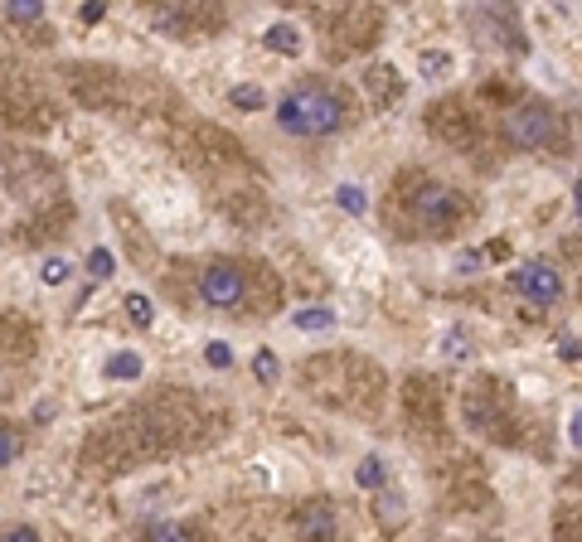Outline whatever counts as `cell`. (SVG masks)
Listing matches in <instances>:
<instances>
[{
    "label": "cell",
    "instance_id": "obj_15",
    "mask_svg": "<svg viewBox=\"0 0 582 542\" xmlns=\"http://www.w3.org/2000/svg\"><path fill=\"white\" fill-rule=\"evenodd\" d=\"M335 209L350 213V219H364L369 213V195L360 185H335Z\"/></svg>",
    "mask_w": 582,
    "mask_h": 542
},
{
    "label": "cell",
    "instance_id": "obj_7",
    "mask_svg": "<svg viewBox=\"0 0 582 542\" xmlns=\"http://www.w3.org/2000/svg\"><path fill=\"white\" fill-rule=\"evenodd\" d=\"M335 528H340V514L330 499H311L296 514V542H335Z\"/></svg>",
    "mask_w": 582,
    "mask_h": 542
},
{
    "label": "cell",
    "instance_id": "obj_25",
    "mask_svg": "<svg viewBox=\"0 0 582 542\" xmlns=\"http://www.w3.org/2000/svg\"><path fill=\"white\" fill-rule=\"evenodd\" d=\"M456 276H476V271L480 267H486V257H480V252H456Z\"/></svg>",
    "mask_w": 582,
    "mask_h": 542
},
{
    "label": "cell",
    "instance_id": "obj_3",
    "mask_svg": "<svg viewBox=\"0 0 582 542\" xmlns=\"http://www.w3.org/2000/svg\"><path fill=\"white\" fill-rule=\"evenodd\" d=\"M199 301L214 305V310H238L248 301V276L233 262H209L199 271Z\"/></svg>",
    "mask_w": 582,
    "mask_h": 542
},
{
    "label": "cell",
    "instance_id": "obj_4",
    "mask_svg": "<svg viewBox=\"0 0 582 542\" xmlns=\"http://www.w3.org/2000/svg\"><path fill=\"white\" fill-rule=\"evenodd\" d=\"M466 30L476 34L480 49H500V54H520L524 39H520V25H514L510 10H466Z\"/></svg>",
    "mask_w": 582,
    "mask_h": 542
},
{
    "label": "cell",
    "instance_id": "obj_23",
    "mask_svg": "<svg viewBox=\"0 0 582 542\" xmlns=\"http://www.w3.org/2000/svg\"><path fill=\"white\" fill-rule=\"evenodd\" d=\"M88 271H93V281H112V271H117L112 247H93V252H88Z\"/></svg>",
    "mask_w": 582,
    "mask_h": 542
},
{
    "label": "cell",
    "instance_id": "obj_28",
    "mask_svg": "<svg viewBox=\"0 0 582 542\" xmlns=\"http://www.w3.org/2000/svg\"><path fill=\"white\" fill-rule=\"evenodd\" d=\"M558 354L573 364V358H578V334H563V339H558Z\"/></svg>",
    "mask_w": 582,
    "mask_h": 542
},
{
    "label": "cell",
    "instance_id": "obj_2",
    "mask_svg": "<svg viewBox=\"0 0 582 542\" xmlns=\"http://www.w3.org/2000/svg\"><path fill=\"white\" fill-rule=\"evenodd\" d=\"M505 136L520 151H544V145H554L558 136V117L544 107V102H524V107H514L505 117Z\"/></svg>",
    "mask_w": 582,
    "mask_h": 542
},
{
    "label": "cell",
    "instance_id": "obj_18",
    "mask_svg": "<svg viewBox=\"0 0 582 542\" xmlns=\"http://www.w3.org/2000/svg\"><path fill=\"white\" fill-rule=\"evenodd\" d=\"M39 281H44V286H69V281H73V262H69V257H44V262H39Z\"/></svg>",
    "mask_w": 582,
    "mask_h": 542
},
{
    "label": "cell",
    "instance_id": "obj_8",
    "mask_svg": "<svg viewBox=\"0 0 582 542\" xmlns=\"http://www.w3.org/2000/svg\"><path fill=\"white\" fill-rule=\"evenodd\" d=\"M263 44L272 54H282V59H296V54L306 49V34H301V25H291V20H272V25L263 30Z\"/></svg>",
    "mask_w": 582,
    "mask_h": 542
},
{
    "label": "cell",
    "instance_id": "obj_21",
    "mask_svg": "<svg viewBox=\"0 0 582 542\" xmlns=\"http://www.w3.org/2000/svg\"><path fill=\"white\" fill-rule=\"evenodd\" d=\"M146 542H195L185 523H175V518H165V523H151L146 528Z\"/></svg>",
    "mask_w": 582,
    "mask_h": 542
},
{
    "label": "cell",
    "instance_id": "obj_12",
    "mask_svg": "<svg viewBox=\"0 0 582 542\" xmlns=\"http://www.w3.org/2000/svg\"><path fill=\"white\" fill-rule=\"evenodd\" d=\"M354 484L360 490H388V466H384V456H364L360 466H354Z\"/></svg>",
    "mask_w": 582,
    "mask_h": 542
},
{
    "label": "cell",
    "instance_id": "obj_22",
    "mask_svg": "<svg viewBox=\"0 0 582 542\" xmlns=\"http://www.w3.org/2000/svg\"><path fill=\"white\" fill-rule=\"evenodd\" d=\"M127 315L146 330V325H155V301L146 296V291H131V296H127Z\"/></svg>",
    "mask_w": 582,
    "mask_h": 542
},
{
    "label": "cell",
    "instance_id": "obj_16",
    "mask_svg": "<svg viewBox=\"0 0 582 542\" xmlns=\"http://www.w3.org/2000/svg\"><path fill=\"white\" fill-rule=\"evenodd\" d=\"M442 354H446V358H456V364H462V358H472V354H476V339H472V330L452 325V330L442 334Z\"/></svg>",
    "mask_w": 582,
    "mask_h": 542
},
{
    "label": "cell",
    "instance_id": "obj_27",
    "mask_svg": "<svg viewBox=\"0 0 582 542\" xmlns=\"http://www.w3.org/2000/svg\"><path fill=\"white\" fill-rule=\"evenodd\" d=\"M103 15H107V5H97V0H88V5L78 10V20H83V25H97Z\"/></svg>",
    "mask_w": 582,
    "mask_h": 542
},
{
    "label": "cell",
    "instance_id": "obj_9",
    "mask_svg": "<svg viewBox=\"0 0 582 542\" xmlns=\"http://www.w3.org/2000/svg\"><path fill=\"white\" fill-rule=\"evenodd\" d=\"M146 373V358L137 354V349H112L107 364H103V378L107 382H137Z\"/></svg>",
    "mask_w": 582,
    "mask_h": 542
},
{
    "label": "cell",
    "instance_id": "obj_13",
    "mask_svg": "<svg viewBox=\"0 0 582 542\" xmlns=\"http://www.w3.org/2000/svg\"><path fill=\"white\" fill-rule=\"evenodd\" d=\"M20 456H25V432L15 422H0V470L20 466Z\"/></svg>",
    "mask_w": 582,
    "mask_h": 542
},
{
    "label": "cell",
    "instance_id": "obj_1",
    "mask_svg": "<svg viewBox=\"0 0 582 542\" xmlns=\"http://www.w3.org/2000/svg\"><path fill=\"white\" fill-rule=\"evenodd\" d=\"M277 127L296 141H316V136H330L345 127V93L330 87L326 78H306L291 93H282L277 102Z\"/></svg>",
    "mask_w": 582,
    "mask_h": 542
},
{
    "label": "cell",
    "instance_id": "obj_19",
    "mask_svg": "<svg viewBox=\"0 0 582 542\" xmlns=\"http://www.w3.org/2000/svg\"><path fill=\"white\" fill-rule=\"evenodd\" d=\"M5 20H15V25H35V20H44V0H5Z\"/></svg>",
    "mask_w": 582,
    "mask_h": 542
},
{
    "label": "cell",
    "instance_id": "obj_14",
    "mask_svg": "<svg viewBox=\"0 0 582 542\" xmlns=\"http://www.w3.org/2000/svg\"><path fill=\"white\" fill-rule=\"evenodd\" d=\"M253 378L263 382V388H277V378H282V358H277V349H257V354H253Z\"/></svg>",
    "mask_w": 582,
    "mask_h": 542
},
{
    "label": "cell",
    "instance_id": "obj_20",
    "mask_svg": "<svg viewBox=\"0 0 582 542\" xmlns=\"http://www.w3.org/2000/svg\"><path fill=\"white\" fill-rule=\"evenodd\" d=\"M379 518H384V528H398L403 518H408V508H403V494L398 490H379Z\"/></svg>",
    "mask_w": 582,
    "mask_h": 542
},
{
    "label": "cell",
    "instance_id": "obj_6",
    "mask_svg": "<svg viewBox=\"0 0 582 542\" xmlns=\"http://www.w3.org/2000/svg\"><path fill=\"white\" fill-rule=\"evenodd\" d=\"M408 209H412V223H418V228L446 233L456 223V213H462V203H456V195L446 185H422Z\"/></svg>",
    "mask_w": 582,
    "mask_h": 542
},
{
    "label": "cell",
    "instance_id": "obj_24",
    "mask_svg": "<svg viewBox=\"0 0 582 542\" xmlns=\"http://www.w3.org/2000/svg\"><path fill=\"white\" fill-rule=\"evenodd\" d=\"M205 364L209 368H233V344H229V339H209V344H205Z\"/></svg>",
    "mask_w": 582,
    "mask_h": 542
},
{
    "label": "cell",
    "instance_id": "obj_5",
    "mask_svg": "<svg viewBox=\"0 0 582 542\" xmlns=\"http://www.w3.org/2000/svg\"><path fill=\"white\" fill-rule=\"evenodd\" d=\"M510 286L520 291L524 301H534V305H558V301H563V271H558L554 262H544V257H529V262L514 267Z\"/></svg>",
    "mask_w": 582,
    "mask_h": 542
},
{
    "label": "cell",
    "instance_id": "obj_11",
    "mask_svg": "<svg viewBox=\"0 0 582 542\" xmlns=\"http://www.w3.org/2000/svg\"><path fill=\"white\" fill-rule=\"evenodd\" d=\"M452 68H456V59L446 49H422L418 54V78H422V83H442Z\"/></svg>",
    "mask_w": 582,
    "mask_h": 542
},
{
    "label": "cell",
    "instance_id": "obj_10",
    "mask_svg": "<svg viewBox=\"0 0 582 542\" xmlns=\"http://www.w3.org/2000/svg\"><path fill=\"white\" fill-rule=\"evenodd\" d=\"M335 320L340 315L330 305H301V310H291V330H301V334H330Z\"/></svg>",
    "mask_w": 582,
    "mask_h": 542
},
{
    "label": "cell",
    "instance_id": "obj_26",
    "mask_svg": "<svg viewBox=\"0 0 582 542\" xmlns=\"http://www.w3.org/2000/svg\"><path fill=\"white\" fill-rule=\"evenodd\" d=\"M0 542H39V533L30 523H10V528H0Z\"/></svg>",
    "mask_w": 582,
    "mask_h": 542
},
{
    "label": "cell",
    "instance_id": "obj_17",
    "mask_svg": "<svg viewBox=\"0 0 582 542\" xmlns=\"http://www.w3.org/2000/svg\"><path fill=\"white\" fill-rule=\"evenodd\" d=\"M229 102L238 111H263L267 107V87H257V83H233L229 87Z\"/></svg>",
    "mask_w": 582,
    "mask_h": 542
}]
</instances>
